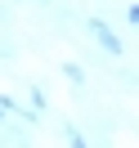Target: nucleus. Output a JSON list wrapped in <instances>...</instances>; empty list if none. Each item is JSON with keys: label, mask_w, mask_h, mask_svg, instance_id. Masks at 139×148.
I'll list each match as a JSON object with an SVG mask.
<instances>
[{"label": "nucleus", "mask_w": 139, "mask_h": 148, "mask_svg": "<svg viewBox=\"0 0 139 148\" xmlns=\"http://www.w3.org/2000/svg\"><path fill=\"white\" fill-rule=\"evenodd\" d=\"M130 23H139V5H135V9H130Z\"/></svg>", "instance_id": "obj_2"}, {"label": "nucleus", "mask_w": 139, "mask_h": 148, "mask_svg": "<svg viewBox=\"0 0 139 148\" xmlns=\"http://www.w3.org/2000/svg\"><path fill=\"white\" fill-rule=\"evenodd\" d=\"M90 32H94V40H99V45H108V49H112V54H121V40H117V36H112V32H108V27H103V23H99V18H90Z\"/></svg>", "instance_id": "obj_1"}]
</instances>
